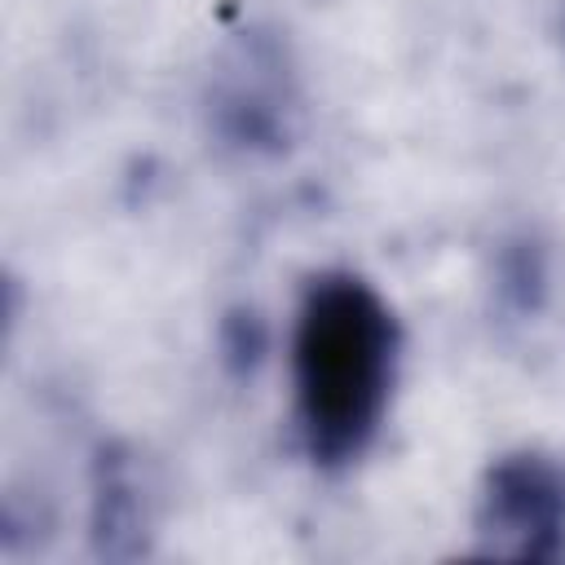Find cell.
Listing matches in <instances>:
<instances>
[{
  "instance_id": "obj_1",
  "label": "cell",
  "mask_w": 565,
  "mask_h": 565,
  "mask_svg": "<svg viewBox=\"0 0 565 565\" xmlns=\"http://www.w3.org/2000/svg\"><path fill=\"white\" fill-rule=\"evenodd\" d=\"M393 331L380 300L358 282L309 296L296 335V393L313 450L344 455L371 433L388 384Z\"/></svg>"
}]
</instances>
